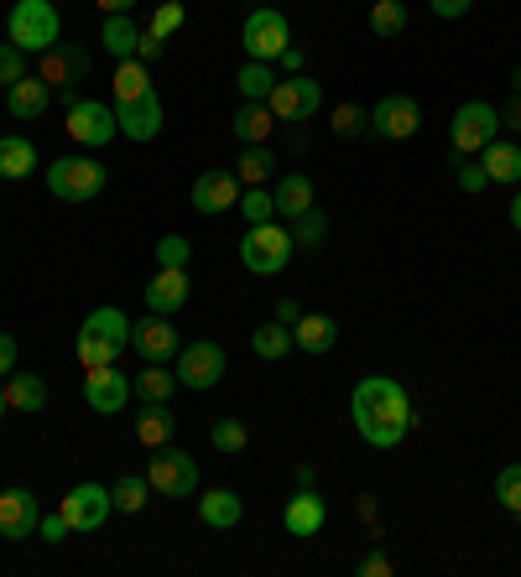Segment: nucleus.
Returning a JSON list of instances; mask_svg holds the SVG:
<instances>
[{"label": "nucleus", "mask_w": 521, "mask_h": 577, "mask_svg": "<svg viewBox=\"0 0 521 577\" xmlns=\"http://www.w3.org/2000/svg\"><path fill=\"white\" fill-rule=\"evenodd\" d=\"M225 349L214 339H193L177 349V385H188V391H214L219 385V374H225Z\"/></svg>", "instance_id": "obj_9"}, {"label": "nucleus", "mask_w": 521, "mask_h": 577, "mask_svg": "<svg viewBox=\"0 0 521 577\" xmlns=\"http://www.w3.org/2000/svg\"><path fill=\"white\" fill-rule=\"evenodd\" d=\"M6 411H11V406H6V380H0V416H6Z\"/></svg>", "instance_id": "obj_61"}, {"label": "nucleus", "mask_w": 521, "mask_h": 577, "mask_svg": "<svg viewBox=\"0 0 521 577\" xmlns=\"http://www.w3.org/2000/svg\"><path fill=\"white\" fill-rule=\"evenodd\" d=\"M511 224H517V235H521V193L511 198Z\"/></svg>", "instance_id": "obj_60"}, {"label": "nucleus", "mask_w": 521, "mask_h": 577, "mask_svg": "<svg viewBox=\"0 0 521 577\" xmlns=\"http://www.w3.org/2000/svg\"><path fill=\"white\" fill-rule=\"evenodd\" d=\"M501 136V110L486 100H469L453 110V125H449V141L459 156H480L490 141Z\"/></svg>", "instance_id": "obj_5"}, {"label": "nucleus", "mask_w": 521, "mask_h": 577, "mask_svg": "<svg viewBox=\"0 0 521 577\" xmlns=\"http://www.w3.org/2000/svg\"><path fill=\"white\" fill-rule=\"evenodd\" d=\"M115 120H121L125 141H156V131H162V100H156V89L141 94V100H121L115 104Z\"/></svg>", "instance_id": "obj_18"}, {"label": "nucleus", "mask_w": 521, "mask_h": 577, "mask_svg": "<svg viewBox=\"0 0 521 577\" xmlns=\"http://www.w3.org/2000/svg\"><path fill=\"white\" fill-rule=\"evenodd\" d=\"M293 229L277 219H266V224H251L241 239V266L251 276H277L287 271V260H293Z\"/></svg>", "instance_id": "obj_2"}, {"label": "nucleus", "mask_w": 521, "mask_h": 577, "mask_svg": "<svg viewBox=\"0 0 521 577\" xmlns=\"http://www.w3.org/2000/svg\"><path fill=\"white\" fill-rule=\"evenodd\" d=\"M173 391H177V370H167V364H146V370L136 374L141 401H167Z\"/></svg>", "instance_id": "obj_36"}, {"label": "nucleus", "mask_w": 521, "mask_h": 577, "mask_svg": "<svg viewBox=\"0 0 521 577\" xmlns=\"http://www.w3.org/2000/svg\"><path fill=\"white\" fill-rule=\"evenodd\" d=\"M183 302H188V271H183V266H162V271L146 281V307L167 318V312H177Z\"/></svg>", "instance_id": "obj_20"}, {"label": "nucleus", "mask_w": 521, "mask_h": 577, "mask_svg": "<svg viewBox=\"0 0 521 577\" xmlns=\"http://www.w3.org/2000/svg\"><path fill=\"white\" fill-rule=\"evenodd\" d=\"M89 79V52L73 48V42H58V48L42 52V84H52V94H63V104L79 100V84Z\"/></svg>", "instance_id": "obj_11"}, {"label": "nucleus", "mask_w": 521, "mask_h": 577, "mask_svg": "<svg viewBox=\"0 0 521 577\" xmlns=\"http://www.w3.org/2000/svg\"><path fill=\"white\" fill-rule=\"evenodd\" d=\"M183 21H188V11H183L177 0H162V6H156V17H152V27H146V32H152V37H162V42H167V37H173V32H183Z\"/></svg>", "instance_id": "obj_43"}, {"label": "nucleus", "mask_w": 521, "mask_h": 577, "mask_svg": "<svg viewBox=\"0 0 521 577\" xmlns=\"http://www.w3.org/2000/svg\"><path fill=\"white\" fill-rule=\"evenodd\" d=\"M141 37H146V27H136V17H104V27H100V48L110 52V58H136V48H141Z\"/></svg>", "instance_id": "obj_26"}, {"label": "nucleus", "mask_w": 521, "mask_h": 577, "mask_svg": "<svg viewBox=\"0 0 521 577\" xmlns=\"http://www.w3.org/2000/svg\"><path fill=\"white\" fill-rule=\"evenodd\" d=\"M79 333H89V339H100V343H110L115 354H125L131 349V318H125L121 307H94L84 318V328Z\"/></svg>", "instance_id": "obj_21"}, {"label": "nucleus", "mask_w": 521, "mask_h": 577, "mask_svg": "<svg viewBox=\"0 0 521 577\" xmlns=\"http://www.w3.org/2000/svg\"><path fill=\"white\" fill-rule=\"evenodd\" d=\"M496 499H501V509H511L521 521V463H505L501 474H496Z\"/></svg>", "instance_id": "obj_42"}, {"label": "nucleus", "mask_w": 521, "mask_h": 577, "mask_svg": "<svg viewBox=\"0 0 521 577\" xmlns=\"http://www.w3.org/2000/svg\"><path fill=\"white\" fill-rule=\"evenodd\" d=\"M480 167H486L490 183H521V146L496 136L486 152H480Z\"/></svg>", "instance_id": "obj_27"}, {"label": "nucleus", "mask_w": 521, "mask_h": 577, "mask_svg": "<svg viewBox=\"0 0 521 577\" xmlns=\"http://www.w3.org/2000/svg\"><path fill=\"white\" fill-rule=\"evenodd\" d=\"M511 89H517V94H521V69H517V73H511Z\"/></svg>", "instance_id": "obj_62"}, {"label": "nucleus", "mask_w": 521, "mask_h": 577, "mask_svg": "<svg viewBox=\"0 0 521 577\" xmlns=\"http://www.w3.org/2000/svg\"><path fill=\"white\" fill-rule=\"evenodd\" d=\"M501 125L521 131V94H517V89H511V100H505V110H501Z\"/></svg>", "instance_id": "obj_55"}, {"label": "nucleus", "mask_w": 521, "mask_h": 577, "mask_svg": "<svg viewBox=\"0 0 521 577\" xmlns=\"http://www.w3.org/2000/svg\"><path fill=\"white\" fill-rule=\"evenodd\" d=\"M48 104H52V84H42V79H21V84H11L6 89V110L17 120H42L48 115Z\"/></svg>", "instance_id": "obj_23"}, {"label": "nucleus", "mask_w": 521, "mask_h": 577, "mask_svg": "<svg viewBox=\"0 0 521 577\" xmlns=\"http://www.w3.org/2000/svg\"><path fill=\"white\" fill-rule=\"evenodd\" d=\"M334 131H339V136H365V131H370V115H365L360 104H339V110H334Z\"/></svg>", "instance_id": "obj_47"}, {"label": "nucleus", "mask_w": 521, "mask_h": 577, "mask_svg": "<svg viewBox=\"0 0 521 577\" xmlns=\"http://www.w3.org/2000/svg\"><path fill=\"white\" fill-rule=\"evenodd\" d=\"M193 214H225V208L241 204V177L235 172H204V177H193V193H188Z\"/></svg>", "instance_id": "obj_15"}, {"label": "nucleus", "mask_w": 521, "mask_h": 577, "mask_svg": "<svg viewBox=\"0 0 521 577\" xmlns=\"http://www.w3.org/2000/svg\"><path fill=\"white\" fill-rule=\"evenodd\" d=\"M141 94H152L146 63H136V58H125L121 69H115V104H121V100H141Z\"/></svg>", "instance_id": "obj_37"}, {"label": "nucleus", "mask_w": 521, "mask_h": 577, "mask_svg": "<svg viewBox=\"0 0 521 577\" xmlns=\"http://www.w3.org/2000/svg\"><path fill=\"white\" fill-rule=\"evenodd\" d=\"M6 406L11 411H42L48 406V380H42V374H27V370H11L6 374Z\"/></svg>", "instance_id": "obj_28"}, {"label": "nucleus", "mask_w": 521, "mask_h": 577, "mask_svg": "<svg viewBox=\"0 0 521 577\" xmlns=\"http://www.w3.org/2000/svg\"><path fill=\"white\" fill-rule=\"evenodd\" d=\"M27 79V52L17 48V42H0V84L11 89Z\"/></svg>", "instance_id": "obj_45"}, {"label": "nucleus", "mask_w": 521, "mask_h": 577, "mask_svg": "<svg viewBox=\"0 0 521 577\" xmlns=\"http://www.w3.org/2000/svg\"><path fill=\"white\" fill-rule=\"evenodd\" d=\"M100 11H104V17H131V11H136V0H100Z\"/></svg>", "instance_id": "obj_57"}, {"label": "nucleus", "mask_w": 521, "mask_h": 577, "mask_svg": "<svg viewBox=\"0 0 521 577\" xmlns=\"http://www.w3.org/2000/svg\"><path fill=\"white\" fill-rule=\"evenodd\" d=\"M251 349H256V359H287L297 349L293 328H287V323H260L256 333H251Z\"/></svg>", "instance_id": "obj_33"}, {"label": "nucleus", "mask_w": 521, "mask_h": 577, "mask_svg": "<svg viewBox=\"0 0 521 577\" xmlns=\"http://www.w3.org/2000/svg\"><path fill=\"white\" fill-rule=\"evenodd\" d=\"M37 172V146L27 136H0V177L6 183H21Z\"/></svg>", "instance_id": "obj_31"}, {"label": "nucleus", "mask_w": 521, "mask_h": 577, "mask_svg": "<svg viewBox=\"0 0 521 577\" xmlns=\"http://www.w3.org/2000/svg\"><path fill=\"white\" fill-rule=\"evenodd\" d=\"M69 521H63V509H58V515H42V521H37V536H42V542H63V536H69Z\"/></svg>", "instance_id": "obj_49"}, {"label": "nucleus", "mask_w": 521, "mask_h": 577, "mask_svg": "<svg viewBox=\"0 0 521 577\" xmlns=\"http://www.w3.org/2000/svg\"><path fill=\"white\" fill-rule=\"evenodd\" d=\"M131 343H136V354L146 359V364H167V359L177 354V328L167 323L162 312H152V318L131 323Z\"/></svg>", "instance_id": "obj_16"}, {"label": "nucleus", "mask_w": 521, "mask_h": 577, "mask_svg": "<svg viewBox=\"0 0 521 577\" xmlns=\"http://www.w3.org/2000/svg\"><path fill=\"white\" fill-rule=\"evenodd\" d=\"M229 131H235L245 146H266V136L277 131V115H272L260 100H245L241 110H235V120H229Z\"/></svg>", "instance_id": "obj_25"}, {"label": "nucleus", "mask_w": 521, "mask_h": 577, "mask_svg": "<svg viewBox=\"0 0 521 577\" xmlns=\"http://www.w3.org/2000/svg\"><path fill=\"white\" fill-rule=\"evenodd\" d=\"M235 84H241V100H260V104H266V94L277 89V73H272V63H245Z\"/></svg>", "instance_id": "obj_38"}, {"label": "nucleus", "mask_w": 521, "mask_h": 577, "mask_svg": "<svg viewBox=\"0 0 521 577\" xmlns=\"http://www.w3.org/2000/svg\"><path fill=\"white\" fill-rule=\"evenodd\" d=\"M324 104V89L313 84L308 73H293V79H277V89L266 94V110L277 115V125H308Z\"/></svg>", "instance_id": "obj_8"}, {"label": "nucleus", "mask_w": 521, "mask_h": 577, "mask_svg": "<svg viewBox=\"0 0 521 577\" xmlns=\"http://www.w3.org/2000/svg\"><path fill=\"white\" fill-rule=\"evenodd\" d=\"M188 255H193V245L183 235H162V239H156V266H188Z\"/></svg>", "instance_id": "obj_48"}, {"label": "nucleus", "mask_w": 521, "mask_h": 577, "mask_svg": "<svg viewBox=\"0 0 521 577\" xmlns=\"http://www.w3.org/2000/svg\"><path fill=\"white\" fill-rule=\"evenodd\" d=\"M324 239H329V219H324L318 208H308L303 219H293V245L297 250H318Z\"/></svg>", "instance_id": "obj_39"}, {"label": "nucleus", "mask_w": 521, "mask_h": 577, "mask_svg": "<svg viewBox=\"0 0 521 577\" xmlns=\"http://www.w3.org/2000/svg\"><path fill=\"white\" fill-rule=\"evenodd\" d=\"M277 63H282V69H287V73H303V63H308V52L297 48V42H287V52H282Z\"/></svg>", "instance_id": "obj_53"}, {"label": "nucleus", "mask_w": 521, "mask_h": 577, "mask_svg": "<svg viewBox=\"0 0 521 577\" xmlns=\"http://www.w3.org/2000/svg\"><path fill=\"white\" fill-rule=\"evenodd\" d=\"M417 125H422V104L412 94H386L376 110H370V131L381 141H412Z\"/></svg>", "instance_id": "obj_13"}, {"label": "nucleus", "mask_w": 521, "mask_h": 577, "mask_svg": "<svg viewBox=\"0 0 521 577\" xmlns=\"http://www.w3.org/2000/svg\"><path fill=\"white\" fill-rule=\"evenodd\" d=\"M313 478H318V468L313 463H297V490H313Z\"/></svg>", "instance_id": "obj_59"}, {"label": "nucleus", "mask_w": 521, "mask_h": 577, "mask_svg": "<svg viewBox=\"0 0 521 577\" xmlns=\"http://www.w3.org/2000/svg\"><path fill=\"white\" fill-rule=\"evenodd\" d=\"M177 437V416L167 411V401H146L136 411V442L141 447H162V442Z\"/></svg>", "instance_id": "obj_24"}, {"label": "nucleus", "mask_w": 521, "mask_h": 577, "mask_svg": "<svg viewBox=\"0 0 521 577\" xmlns=\"http://www.w3.org/2000/svg\"><path fill=\"white\" fill-rule=\"evenodd\" d=\"M84 401L100 416H115V411L131 406V380H125L115 364H100V370H84Z\"/></svg>", "instance_id": "obj_14"}, {"label": "nucleus", "mask_w": 521, "mask_h": 577, "mask_svg": "<svg viewBox=\"0 0 521 577\" xmlns=\"http://www.w3.org/2000/svg\"><path fill=\"white\" fill-rule=\"evenodd\" d=\"M293 343L303 354H329L334 343H339V323H334L329 312H303L293 323Z\"/></svg>", "instance_id": "obj_22"}, {"label": "nucleus", "mask_w": 521, "mask_h": 577, "mask_svg": "<svg viewBox=\"0 0 521 577\" xmlns=\"http://www.w3.org/2000/svg\"><path fill=\"white\" fill-rule=\"evenodd\" d=\"M297 318H303V307H297L293 297H282V302H277V323H287V328H293Z\"/></svg>", "instance_id": "obj_56"}, {"label": "nucleus", "mask_w": 521, "mask_h": 577, "mask_svg": "<svg viewBox=\"0 0 521 577\" xmlns=\"http://www.w3.org/2000/svg\"><path fill=\"white\" fill-rule=\"evenodd\" d=\"M73 349H79V359H84V370H100V364H115V359H121L110 343L89 339V333H79V343H73Z\"/></svg>", "instance_id": "obj_46"}, {"label": "nucleus", "mask_w": 521, "mask_h": 577, "mask_svg": "<svg viewBox=\"0 0 521 577\" xmlns=\"http://www.w3.org/2000/svg\"><path fill=\"white\" fill-rule=\"evenodd\" d=\"M360 577H391V557H386V552H365Z\"/></svg>", "instance_id": "obj_51"}, {"label": "nucleus", "mask_w": 521, "mask_h": 577, "mask_svg": "<svg viewBox=\"0 0 521 577\" xmlns=\"http://www.w3.org/2000/svg\"><path fill=\"white\" fill-rule=\"evenodd\" d=\"M287 42H293V27H287V17H282V11L260 6V11H251V17H245L241 48H245V58H251V63H277L282 52H287Z\"/></svg>", "instance_id": "obj_6"}, {"label": "nucleus", "mask_w": 521, "mask_h": 577, "mask_svg": "<svg viewBox=\"0 0 521 577\" xmlns=\"http://www.w3.org/2000/svg\"><path fill=\"white\" fill-rule=\"evenodd\" d=\"M272 198H277L282 219H303V214L313 208V177H303V172H287V177L272 187Z\"/></svg>", "instance_id": "obj_30"}, {"label": "nucleus", "mask_w": 521, "mask_h": 577, "mask_svg": "<svg viewBox=\"0 0 521 577\" xmlns=\"http://www.w3.org/2000/svg\"><path fill=\"white\" fill-rule=\"evenodd\" d=\"M69 136L79 141V146H110V141L121 136V120H115V104H100V100H79L69 104Z\"/></svg>", "instance_id": "obj_10"}, {"label": "nucleus", "mask_w": 521, "mask_h": 577, "mask_svg": "<svg viewBox=\"0 0 521 577\" xmlns=\"http://www.w3.org/2000/svg\"><path fill=\"white\" fill-rule=\"evenodd\" d=\"M453 183H459V193H486L490 187V177H486V167H480V162H474V156H459L453 152Z\"/></svg>", "instance_id": "obj_44"}, {"label": "nucleus", "mask_w": 521, "mask_h": 577, "mask_svg": "<svg viewBox=\"0 0 521 577\" xmlns=\"http://www.w3.org/2000/svg\"><path fill=\"white\" fill-rule=\"evenodd\" d=\"M110 183V172L94 162V156H58L48 167V193L63 198V204H94Z\"/></svg>", "instance_id": "obj_4"}, {"label": "nucleus", "mask_w": 521, "mask_h": 577, "mask_svg": "<svg viewBox=\"0 0 521 577\" xmlns=\"http://www.w3.org/2000/svg\"><path fill=\"white\" fill-rule=\"evenodd\" d=\"M208 442H214L219 453H245L251 432H245V422H235V416H219V422L208 426Z\"/></svg>", "instance_id": "obj_40"}, {"label": "nucleus", "mask_w": 521, "mask_h": 577, "mask_svg": "<svg viewBox=\"0 0 521 577\" xmlns=\"http://www.w3.org/2000/svg\"><path fill=\"white\" fill-rule=\"evenodd\" d=\"M58 509H63V521H69L73 530H100L104 521L115 515V499H110L104 484H73Z\"/></svg>", "instance_id": "obj_12"}, {"label": "nucleus", "mask_w": 521, "mask_h": 577, "mask_svg": "<svg viewBox=\"0 0 521 577\" xmlns=\"http://www.w3.org/2000/svg\"><path fill=\"white\" fill-rule=\"evenodd\" d=\"M324 521H329V509H324V499H318L313 490H297L293 499H287V509H282V526H287V536H297V542L318 536Z\"/></svg>", "instance_id": "obj_19"}, {"label": "nucleus", "mask_w": 521, "mask_h": 577, "mask_svg": "<svg viewBox=\"0 0 521 577\" xmlns=\"http://www.w3.org/2000/svg\"><path fill=\"white\" fill-rule=\"evenodd\" d=\"M245 214V224H266V219H277V198L266 193V187H245L241 193V204H235Z\"/></svg>", "instance_id": "obj_41"}, {"label": "nucleus", "mask_w": 521, "mask_h": 577, "mask_svg": "<svg viewBox=\"0 0 521 577\" xmlns=\"http://www.w3.org/2000/svg\"><path fill=\"white\" fill-rule=\"evenodd\" d=\"M6 27H11V42H17L27 58L58 48V37H63V17H58L52 0H17L11 17H6Z\"/></svg>", "instance_id": "obj_3"}, {"label": "nucleus", "mask_w": 521, "mask_h": 577, "mask_svg": "<svg viewBox=\"0 0 521 577\" xmlns=\"http://www.w3.org/2000/svg\"><path fill=\"white\" fill-rule=\"evenodd\" d=\"M370 32L381 37V42L401 37L407 32V6H401V0H376V6H370Z\"/></svg>", "instance_id": "obj_35"}, {"label": "nucleus", "mask_w": 521, "mask_h": 577, "mask_svg": "<svg viewBox=\"0 0 521 577\" xmlns=\"http://www.w3.org/2000/svg\"><path fill=\"white\" fill-rule=\"evenodd\" d=\"M146 494H152V478H136V474H125L110 484V499H115L121 515H141V509H146Z\"/></svg>", "instance_id": "obj_34"}, {"label": "nucleus", "mask_w": 521, "mask_h": 577, "mask_svg": "<svg viewBox=\"0 0 521 577\" xmlns=\"http://www.w3.org/2000/svg\"><path fill=\"white\" fill-rule=\"evenodd\" d=\"M287 146H293V152H308V131H303V125H287Z\"/></svg>", "instance_id": "obj_58"}, {"label": "nucleus", "mask_w": 521, "mask_h": 577, "mask_svg": "<svg viewBox=\"0 0 521 577\" xmlns=\"http://www.w3.org/2000/svg\"><path fill=\"white\" fill-rule=\"evenodd\" d=\"M156 58H162V37H141V48H136V63H156Z\"/></svg>", "instance_id": "obj_54"}, {"label": "nucleus", "mask_w": 521, "mask_h": 577, "mask_svg": "<svg viewBox=\"0 0 521 577\" xmlns=\"http://www.w3.org/2000/svg\"><path fill=\"white\" fill-rule=\"evenodd\" d=\"M146 478H152V490H156V494H167V499H188V494L198 490V463H193L188 453H183V447L162 442V447H152Z\"/></svg>", "instance_id": "obj_7"}, {"label": "nucleus", "mask_w": 521, "mask_h": 577, "mask_svg": "<svg viewBox=\"0 0 521 577\" xmlns=\"http://www.w3.org/2000/svg\"><path fill=\"white\" fill-rule=\"evenodd\" d=\"M11 370H17V339H11V333H0V380H6Z\"/></svg>", "instance_id": "obj_52"}, {"label": "nucleus", "mask_w": 521, "mask_h": 577, "mask_svg": "<svg viewBox=\"0 0 521 577\" xmlns=\"http://www.w3.org/2000/svg\"><path fill=\"white\" fill-rule=\"evenodd\" d=\"M272 172H277V152H272V146H245L241 162H235V177H241L245 187H266Z\"/></svg>", "instance_id": "obj_32"}, {"label": "nucleus", "mask_w": 521, "mask_h": 577, "mask_svg": "<svg viewBox=\"0 0 521 577\" xmlns=\"http://www.w3.org/2000/svg\"><path fill=\"white\" fill-rule=\"evenodd\" d=\"M241 515H245V505H241V494H235V490H208L204 499H198V521L214 526V530L241 526Z\"/></svg>", "instance_id": "obj_29"}, {"label": "nucleus", "mask_w": 521, "mask_h": 577, "mask_svg": "<svg viewBox=\"0 0 521 577\" xmlns=\"http://www.w3.org/2000/svg\"><path fill=\"white\" fill-rule=\"evenodd\" d=\"M349 416H355V432L370 447H397L412 426V395L391 374H365L349 395Z\"/></svg>", "instance_id": "obj_1"}, {"label": "nucleus", "mask_w": 521, "mask_h": 577, "mask_svg": "<svg viewBox=\"0 0 521 577\" xmlns=\"http://www.w3.org/2000/svg\"><path fill=\"white\" fill-rule=\"evenodd\" d=\"M42 521V509H37V494L32 490H6L0 494V536L6 542H27Z\"/></svg>", "instance_id": "obj_17"}, {"label": "nucleus", "mask_w": 521, "mask_h": 577, "mask_svg": "<svg viewBox=\"0 0 521 577\" xmlns=\"http://www.w3.org/2000/svg\"><path fill=\"white\" fill-rule=\"evenodd\" d=\"M469 6H474V0H428V11H433V17H443V21L469 17Z\"/></svg>", "instance_id": "obj_50"}]
</instances>
